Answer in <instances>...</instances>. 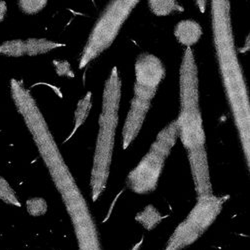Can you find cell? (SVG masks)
I'll return each mask as SVG.
<instances>
[{
	"mask_svg": "<svg viewBox=\"0 0 250 250\" xmlns=\"http://www.w3.org/2000/svg\"><path fill=\"white\" fill-rule=\"evenodd\" d=\"M15 106L20 115L23 117L40 157L45 163L58 192L62 194L77 187L34 97L31 94H25L16 101Z\"/></svg>",
	"mask_w": 250,
	"mask_h": 250,
	"instance_id": "obj_4",
	"label": "cell"
},
{
	"mask_svg": "<svg viewBox=\"0 0 250 250\" xmlns=\"http://www.w3.org/2000/svg\"><path fill=\"white\" fill-rule=\"evenodd\" d=\"M0 199L3 200L5 203H8L17 207L21 206V203L19 202L16 196V193L11 188L9 183L1 176H0Z\"/></svg>",
	"mask_w": 250,
	"mask_h": 250,
	"instance_id": "obj_18",
	"label": "cell"
},
{
	"mask_svg": "<svg viewBox=\"0 0 250 250\" xmlns=\"http://www.w3.org/2000/svg\"><path fill=\"white\" fill-rule=\"evenodd\" d=\"M168 156L150 147L127 176V187L136 194L154 191Z\"/></svg>",
	"mask_w": 250,
	"mask_h": 250,
	"instance_id": "obj_7",
	"label": "cell"
},
{
	"mask_svg": "<svg viewBox=\"0 0 250 250\" xmlns=\"http://www.w3.org/2000/svg\"><path fill=\"white\" fill-rule=\"evenodd\" d=\"M47 5L46 0H20L18 6L26 14H36Z\"/></svg>",
	"mask_w": 250,
	"mask_h": 250,
	"instance_id": "obj_20",
	"label": "cell"
},
{
	"mask_svg": "<svg viewBox=\"0 0 250 250\" xmlns=\"http://www.w3.org/2000/svg\"><path fill=\"white\" fill-rule=\"evenodd\" d=\"M197 197L213 194L206 148L187 152Z\"/></svg>",
	"mask_w": 250,
	"mask_h": 250,
	"instance_id": "obj_10",
	"label": "cell"
},
{
	"mask_svg": "<svg viewBox=\"0 0 250 250\" xmlns=\"http://www.w3.org/2000/svg\"><path fill=\"white\" fill-rule=\"evenodd\" d=\"M0 54L6 55L8 57H21L25 55V44L24 40L15 39L5 41L0 45Z\"/></svg>",
	"mask_w": 250,
	"mask_h": 250,
	"instance_id": "obj_17",
	"label": "cell"
},
{
	"mask_svg": "<svg viewBox=\"0 0 250 250\" xmlns=\"http://www.w3.org/2000/svg\"><path fill=\"white\" fill-rule=\"evenodd\" d=\"M229 195L197 197L187 217L175 228L164 250H181L196 242L220 214Z\"/></svg>",
	"mask_w": 250,
	"mask_h": 250,
	"instance_id": "obj_6",
	"label": "cell"
},
{
	"mask_svg": "<svg viewBox=\"0 0 250 250\" xmlns=\"http://www.w3.org/2000/svg\"><path fill=\"white\" fill-rule=\"evenodd\" d=\"M142 243H143V238H141L137 243H135V244L133 245V247H132L130 250H140Z\"/></svg>",
	"mask_w": 250,
	"mask_h": 250,
	"instance_id": "obj_23",
	"label": "cell"
},
{
	"mask_svg": "<svg viewBox=\"0 0 250 250\" xmlns=\"http://www.w3.org/2000/svg\"><path fill=\"white\" fill-rule=\"evenodd\" d=\"M148 6L156 16H167L174 11L182 12L184 10L174 0H149Z\"/></svg>",
	"mask_w": 250,
	"mask_h": 250,
	"instance_id": "obj_16",
	"label": "cell"
},
{
	"mask_svg": "<svg viewBox=\"0 0 250 250\" xmlns=\"http://www.w3.org/2000/svg\"><path fill=\"white\" fill-rule=\"evenodd\" d=\"M174 36L180 44L191 48L200 40L202 27L195 20L184 19L175 25Z\"/></svg>",
	"mask_w": 250,
	"mask_h": 250,
	"instance_id": "obj_11",
	"label": "cell"
},
{
	"mask_svg": "<svg viewBox=\"0 0 250 250\" xmlns=\"http://www.w3.org/2000/svg\"><path fill=\"white\" fill-rule=\"evenodd\" d=\"M53 64L56 70V73L59 76H68L73 77L74 73L70 67V64L65 60H54Z\"/></svg>",
	"mask_w": 250,
	"mask_h": 250,
	"instance_id": "obj_21",
	"label": "cell"
},
{
	"mask_svg": "<svg viewBox=\"0 0 250 250\" xmlns=\"http://www.w3.org/2000/svg\"><path fill=\"white\" fill-rule=\"evenodd\" d=\"M24 44L25 55L28 56L44 54L60 47H65L64 43L56 42V41H51L45 38H29L27 40H24Z\"/></svg>",
	"mask_w": 250,
	"mask_h": 250,
	"instance_id": "obj_13",
	"label": "cell"
},
{
	"mask_svg": "<svg viewBox=\"0 0 250 250\" xmlns=\"http://www.w3.org/2000/svg\"><path fill=\"white\" fill-rule=\"evenodd\" d=\"M180 110L176 118L178 137L187 152L205 147V132L199 103V79L194 53L187 47L179 69Z\"/></svg>",
	"mask_w": 250,
	"mask_h": 250,
	"instance_id": "obj_3",
	"label": "cell"
},
{
	"mask_svg": "<svg viewBox=\"0 0 250 250\" xmlns=\"http://www.w3.org/2000/svg\"><path fill=\"white\" fill-rule=\"evenodd\" d=\"M134 70V96L151 101L165 77L163 63L157 56L151 53H142L135 61Z\"/></svg>",
	"mask_w": 250,
	"mask_h": 250,
	"instance_id": "obj_8",
	"label": "cell"
},
{
	"mask_svg": "<svg viewBox=\"0 0 250 250\" xmlns=\"http://www.w3.org/2000/svg\"><path fill=\"white\" fill-rule=\"evenodd\" d=\"M7 13V4L4 1H0V22H2Z\"/></svg>",
	"mask_w": 250,
	"mask_h": 250,
	"instance_id": "obj_22",
	"label": "cell"
},
{
	"mask_svg": "<svg viewBox=\"0 0 250 250\" xmlns=\"http://www.w3.org/2000/svg\"><path fill=\"white\" fill-rule=\"evenodd\" d=\"M26 208L28 213L31 216H41L46 213L48 206L43 198L34 197L27 200Z\"/></svg>",
	"mask_w": 250,
	"mask_h": 250,
	"instance_id": "obj_19",
	"label": "cell"
},
{
	"mask_svg": "<svg viewBox=\"0 0 250 250\" xmlns=\"http://www.w3.org/2000/svg\"><path fill=\"white\" fill-rule=\"evenodd\" d=\"M228 0L211 1L213 42L225 95L232 112L246 162H250V103L248 88L240 65Z\"/></svg>",
	"mask_w": 250,
	"mask_h": 250,
	"instance_id": "obj_1",
	"label": "cell"
},
{
	"mask_svg": "<svg viewBox=\"0 0 250 250\" xmlns=\"http://www.w3.org/2000/svg\"><path fill=\"white\" fill-rule=\"evenodd\" d=\"M122 83L117 67H113L104 84L102 110L99 116V130L96 139L93 165L90 177L91 196L95 202L105 190L109 177L118 125V111Z\"/></svg>",
	"mask_w": 250,
	"mask_h": 250,
	"instance_id": "obj_2",
	"label": "cell"
},
{
	"mask_svg": "<svg viewBox=\"0 0 250 250\" xmlns=\"http://www.w3.org/2000/svg\"><path fill=\"white\" fill-rule=\"evenodd\" d=\"M178 138V125L176 120H173L167 126H165L156 136L151 148L169 156L171 149L175 145Z\"/></svg>",
	"mask_w": 250,
	"mask_h": 250,
	"instance_id": "obj_12",
	"label": "cell"
},
{
	"mask_svg": "<svg viewBox=\"0 0 250 250\" xmlns=\"http://www.w3.org/2000/svg\"><path fill=\"white\" fill-rule=\"evenodd\" d=\"M166 216L161 215V213L153 205L149 204L136 214L135 220L139 222L146 230H152Z\"/></svg>",
	"mask_w": 250,
	"mask_h": 250,
	"instance_id": "obj_15",
	"label": "cell"
},
{
	"mask_svg": "<svg viewBox=\"0 0 250 250\" xmlns=\"http://www.w3.org/2000/svg\"><path fill=\"white\" fill-rule=\"evenodd\" d=\"M151 101L133 96L129 111L125 118L122 128V147L127 149L138 136L145 118L150 109Z\"/></svg>",
	"mask_w": 250,
	"mask_h": 250,
	"instance_id": "obj_9",
	"label": "cell"
},
{
	"mask_svg": "<svg viewBox=\"0 0 250 250\" xmlns=\"http://www.w3.org/2000/svg\"><path fill=\"white\" fill-rule=\"evenodd\" d=\"M139 0H115L102 12L94 24L79 60V68H84L114 42L124 22Z\"/></svg>",
	"mask_w": 250,
	"mask_h": 250,
	"instance_id": "obj_5",
	"label": "cell"
},
{
	"mask_svg": "<svg viewBox=\"0 0 250 250\" xmlns=\"http://www.w3.org/2000/svg\"><path fill=\"white\" fill-rule=\"evenodd\" d=\"M91 96H92V93L90 91H88L84 97L78 101L77 107H76V110L74 113V127L65 141H68L69 139H71V137L75 134V132L78 130V128H80L83 125V123H84L85 120L87 119L89 112L91 110V105H92Z\"/></svg>",
	"mask_w": 250,
	"mask_h": 250,
	"instance_id": "obj_14",
	"label": "cell"
}]
</instances>
